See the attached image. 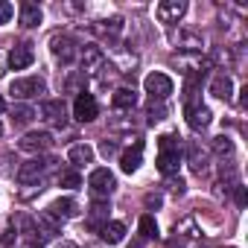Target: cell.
<instances>
[{
  "label": "cell",
  "instance_id": "6da1fadb",
  "mask_svg": "<svg viewBox=\"0 0 248 248\" xmlns=\"http://www.w3.org/2000/svg\"><path fill=\"white\" fill-rule=\"evenodd\" d=\"M9 93L12 99H32V96H41L47 93V82L41 76H27V79H15L9 85Z\"/></svg>",
  "mask_w": 248,
  "mask_h": 248
},
{
  "label": "cell",
  "instance_id": "3957f363",
  "mask_svg": "<svg viewBox=\"0 0 248 248\" xmlns=\"http://www.w3.org/2000/svg\"><path fill=\"white\" fill-rule=\"evenodd\" d=\"M88 187H91V193H93V199H108V196L114 193V187H117V181H114V175H111V170H105V167H99V170H93V172H91V178H88Z\"/></svg>",
  "mask_w": 248,
  "mask_h": 248
},
{
  "label": "cell",
  "instance_id": "836d02e7",
  "mask_svg": "<svg viewBox=\"0 0 248 248\" xmlns=\"http://www.w3.org/2000/svg\"><path fill=\"white\" fill-rule=\"evenodd\" d=\"M245 202H248V196H245V187H236V204H239V207H245Z\"/></svg>",
  "mask_w": 248,
  "mask_h": 248
},
{
  "label": "cell",
  "instance_id": "f546056e",
  "mask_svg": "<svg viewBox=\"0 0 248 248\" xmlns=\"http://www.w3.org/2000/svg\"><path fill=\"white\" fill-rule=\"evenodd\" d=\"M15 15V6L9 0H0V24H9V18Z\"/></svg>",
  "mask_w": 248,
  "mask_h": 248
},
{
  "label": "cell",
  "instance_id": "7c38bea8",
  "mask_svg": "<svg viewBox=\"0 0 248 248\" xmlns=\"http://www.w3.org/2000/svg\"><path fill=\"white\" fill-rule=\"evenodd\" d=\"M140 164H143V140H135V149L120 155V170L132 175V172H138Z\"/></svg>",
  "mask_w": 248,
  "mask_h": 248
},
{
  "label": "cell",
  "instance_id": "d6a6232c",
  "mask_svg": "<svg viewBox=\"0 0 248 248\" xmlns=\"http://www.w3.org/2000/svg\"><path fill=\"white\" fill-rule=\"evenodd\" d=\"M170 190H172L175 196H181V193H184V181H181V178H172V181H170Z\"/></svg>",
  "mask_w": 248,
  "mask_h": 248
},
{
  "label": "cell",
  "instance_id": "603a6c76",
  "mask_svg": "<svg viewBox=\"0 0 248 248\" xmlns=\"http://www.w3.org/2000/svg\"><path fill=\"white\" fill-rule=\"evenodd\" d=\"M172 41H175V44H181L184 50H202V38H199L196 32H175V35H172Z\"/></svg>",
  "mask_w": 248,
  "mask_h": 248
},
{
  "label": "cell",
  "instance_id": "ffe728a7",
  "mask_svg": "<svg viewBox=\"0 0 248 248\" xmlns=\"http://www.w3.org/2000/svg\"><path fill=\"white\" fill-rule=\"evenodd\" d=\"M99 236L108 245H117V242H123V236H126V225H123V222H105L99 228Z\"/></svg>",
  "mask_w": 248,
  "mask_h": 248
},
{
  "label": "cell",
  "instance_id": "d590c367",
  "mask_svg": "<svg viewBox=\"0 0 248 248\" xmlns=\"http://www.w3.org/2000/svg\"><path fill=\"white\" fill-rule=\"evenodd\" d=\"M239 93H242V96H239V105H242V108H245V105H248V88H242V91H239Z\"/></svg>",
  "mask_w": 248,
  "mask_h": 248
},
{
  "label": "cell",
  "instance_id": "7402d4cb",
  "mask_svg": "<svg viewBox=\"0 0 248 248\" xmlns=\"http://www.w3.org/2000/svg\"><path fill=\"white\" fill-rule=\"evenodd\" d=\"M41 18H44V15H41V9H38L35 3H21V27H27V30H30V27H38Z\"/></svg>",
  "mask_w": 248,
  "mask_h": 248
},
{
  "label": "cell",
  "instance_id": "f35d334b",
  "mask_svg": "<svg viewBox=\"0 0 248 248\" xmlns=\"http://www.w3.org/2000/svg\"><path fill=\"white\" fill-rule=\"evenodd\" d=\"M6 111V102H3V96H0V114H3Z\"/></svg>",
  "mask_w": 248,
  "mask_h": 248
},
{
  "label": "cell",
  "instance_id": "4316f807",
  "mask_svg": "<svg viewBox=\"0 0 248 248\" xmlns=\"http://www.w3.org/2000/svg\"><path fill=\"white\" fill-rule=\"evenodd\" d=\"M59 184L67 187V190H76V187H82V178H79L76 170H64V172H59Z\"/></svg>",
  "mask_w": 248,
  "mask_h": 248
},
{
  "label": "cell",
  "instance_id": "e575fe53",
  "mask_svg": "<svg viewBox=\"0 0 248 248\" xmlns=\"http://www.w3.org/2000/svg\"><path fill=\"white\" fill-rule=\"evenodd\" d=\"M146 207H161V196H146Z\"/></svg>",
  "mask_w": 248,
  "mask_h": 248
},
{
  "label": "cell",
  "instance_id": "1f68e13d",
  "mask_svg": "<svg viewBox=\"0 0 248 248\" xmlns=\"http://www.w3.org/2000/svg\"><path fill=\"white\" fill-rule=\"evenodd\" d=\"M99 152H102L105 158H111V155L117 152V140H102V143H99Z\"/></svg>",
  "mask_w": 248,
  "mask_h": 248
},
{
  "label": "cell",
  "instance_id": "30bf717a",
  "mask_svg": "<svg viewBox=\"0 0 248 248\" xmlns=\"http://www.w3.org/2000/svg\"><path fill=\"white\" fill-rule=\"evenodd\" d=\"M32 59H35V50H32L30 41H24V44H18V47L6 56V64H9L12 70H24V67L32 64Z\"/></svg>",
  "mask_w": 248,
  "mask_h": 248
},
{
  "label": "cell",
  "instance_id": "4dcf8cb0",
  "mask_svg": "<svg viewBox=\"0 0 248 248\" xmlns=\"http://www.w3.org/2000/svg\"><path fill=\"white\" fill-rule=\"evenodd\" d=\"M164 108L161 105H149V111H146V117H149V123H158V120H164Z\"/></svg>",
  "mask_w": 248,
  "mask_h": 248
},
{
  "label": "cell",
  "instance_id": "44dd1931",
  "mask_svg": "<svg viewBox=\"0 0 248 248\" xmlns=\"http://www.w3.org/2000/svg\"><path fill=\"white\" fill-rule=\"evenodd\" d=\"M32 117H35V111L30 108V105H24V102H18V105H12V111H9V120H12V126H30L32 123Z\"/></svg>",
  "mask_w": 248,
  "mask_h": 248
},
{
  "label": "cell",
  "instance_id": "9c48e42d",
  "mask_svg": "<svg viewBox=\"0 0 248 248\" xmlns=\"http://www.w3.org/2000/svg\"><path fill=\"white\" fill-rule=\"evenodd\" d=\"M53 146V135L50 132H30L18 140V149L21 152H47Z\"/></svg>",
  "mask_w": 248,
  "mask_h": 248
},
{
  "label": "cell",
  "instance_id": "52a82bcc",
  "mask_svg": "<svg viewBox=\"0 0 248 248\" xmlns=\"http://www.w3.org/2000/svg\"><path fill=\"white\" fill-rule=\"evenodd\" d=\"M50 53L62 62V64H70L76 59V41L70 35H53L50 38Z\"/></svg>",
  "mask_w": 248,
  "mask_h": 248
},
{
  "label": "cell",
  "instance_id": "8d00e7d4",
  "mask_svg": "<svg viewBox=\"0 0 248 248\" xmlns=\"http://www.w3.org/2000/svg\"><path fill=\"white\" fill-rule=\"evenodd\" d=\"M3 62H6V53H0V73H3Z\"/></svg>",
  "mask_w": 248,
  "mask_h": 248
},
{
  "label": "cell",
  "instance_id": "cb8c5ba5",
  "mask_svg": "<svg viewBox=\"0 0 248 248\" xmlns=\"http://www.w3.org/2000/svg\"><path fill=\"white\" fill-rule=\"evenodd\" d=\"M213 152H216L219 158H231V155H233V140H231V138H225V135L213 138Z\"/></svg>",
  "mask_w": 248,
  "mask_h": 248
},
{
  "label": "cell",
  "instance_id": "ba28073f",
  "mask_svg": "<svg viewBox=\"0 0 248 248\" xmlns=\"http://www.w3.org/2000/svg\"><path fill=\"white\" fill-rule=\"evenodd\" d=\"M184 12H187L184 0H164V3H158V9H155L161 24H178L184 18Z\"/></svg>",
  "mask_w": 248,
  "mask_h": 248
},
{
  "label": "cell",
  "instance_id": "8fae6325",
  "mask_svg": "<svg viewBox=\"0 0 248 248\" xmlns=\"http://www.w3.org/2000/svg\"><path fill=\"white\" fill-rule=\"evenodd\" d=\"M41 114H44V120L53 123V126H64V123H67V105H64V99H44Z\"/></svg>",
  "mask_w": 248,
  "mask_h": 248
},
{
  "label": "cell",
  "instance_id": "e0dca14e",
  "mask_svg": "<svg viewBox=\"0 0 248 248\" xmlns=\"http://www.w3.org/2000/svg\"><path fill=\"white\" fill-rule=\"evenodd\" d=\"M210 93L216 96V99H231L233 96V82H231V76H225V73H216L213 76V82H210Z\"/></svg>",
  "mask_w": 248,
  "mask_h": 248
},
{
  "label": "cell",
  "instance_id": "8992f818",
  "mask_svg": "<svg viewBox=\"0 0 248 248\" xmlns=\"http://www.w3.org/2000/svg\"><path fill=\"white\" fill-rule=\"evenodd\" d=\"M73 117L79 123H91V120L99 117V105H96L93 93H85V91L76 93V99H73Z\"/></svg>",
  "mask_w": 248,
  "mask_h": 248
},
{
  "label": "cell",
  "instance_id": "484cf974",
  "mask_svg": "<svg viewBox=\"0 0 248 248\" xmlns=\"http://www.w3.org/2000/svg\"><path fill=\"white\" fill-rule=\"evenodd\" d=\"M91 219H93V222H91L93 228H96L99 219L108 222V202H105V199H93V204H91Z\"/></svg>",
  "mask_w": 248,
  "mask_h": 248
},
{
  "label": "cell",
  "instance_id": "5b68a950",
  "mask_svg": "<svg viewBox=\"0 0 248 248\" xmlns=\"http://www.w3.org/2000/svg\"><path fill=\"white\" fill-rule=\"evenodd\" d=\"M143 88H146V93L152 96V102H155V99L164 102V99L172 93V79H170L167 73H149V76L143 79Z\"/></svg>",
  "mask_w": 248,
  "mask_h": 248
},
{
  "label": "cell",
  "instance_id": "f1b7e54d",
  "mask_svg": "<svg viewBox=\"0 0 248 248\" xmlns=\"http://www.w3.org/2000/svg\"><path fill=\"white\" fill-rule=\"evenodd\" d=\"M158 146H161V152L181 149V138H175V135H161V138H158Z\"/></svg>",
  "mask_w": 248,
  "mask_h": 248
},
{
  "label": "cell",
  "instance_id": "277c9868",
  "mask_svg": "<svg viewBox=\"0 0 248 248\" xmlns=\"http://www.w3.org/2000/svg\"><path fill=\"white\" fill-rule=\"evenodd\" d=\"M184 117H187V126H190V129H196V132L207 129V126H210V120H213L210 108H207V105H202V102H196V99H190V102L184 105Z\"/></svg>",
  "mask_w": 248,
  "mask_h": 248
},
{
  "label": "cell",
  "instance_id": "60d3db41",
  "mask_svg": "<svg viewBox=\"0 0 248 248\" xmlns=\"http://www.w3.org/2000/svg\"><path fill=\"white\" fill-rule=\"evenodd\" d=\"M228 248H231V245H228Z\"/></svg>",
  "mask_w": 248,
  "mask_h": 248
},
{
  "label": "cell",
  "instance_id": "5bb4252c",
  "mask_svg": "<svg viewBox=\"0 0 248 248\" xmlns=\"http://www.w3.org/2000/svg\"><path fill=\"white\" fill-rule=\"evenodd\" d=\"M187 164H190V170H193L196 175H202V172L207 170V155H204V149H202L196 140L187 143Z\"/></svg>",
  "mask_w": 248,
  "mask_h": 248
},
{
  "label": "cell",
  "instance_id": "ac0fdd59",
  "mask_svg": "<svg viewBox=\"0 0 248 248\" xmlns=\"http://www.w3.org/2000/svg\"><path fill=\"white\" fill-rule=\"evenodd\" d=\"M111 102H114V108H120V111H132V108L138 105V93H135V88H117L114 96H111Z\"/></svg>",
  "mask_w": 248,
  "mask_h": 248
},
{
  "label": "cell",
  "instance_id": "4fadbf2b",
  "mask_svg": "<svg viewBox=\"0 0 248 248\" xmlns=\"http://www.w3.org/2000/svg\"><path fill=\"white\" fill-rule=\"evenodd\" d=\"M105 56L96 44H85L82 47V73H96V67H102Z\"/></svg>",
  "mask_w": 248,
  "mask_h": 248
},
{
  "label": "cell",
  "instance_id": "7a4b0ae2",
  "mask_svg": "<svg viewBox=\"0 0 248 248\" xmlns=\"http://www.w3.org/2000/svg\"><path fill=\"white\" fill-rule=\"evenodd\" d=\"M53 164L56 161H50V158H32V161H27V164L18 167V181L21 184H38Z\"/></svg>",
  "mask_w": 248,
  "mask_h": 248
},
{
  "label": "cell",
  "instance_id": "2e32d148",
  "mask_svg": "<svg viewBox=\"0 0 248 248\" xmlns=\"http://www.w3.org/2000/svg\"><path fill=\"white\" fill-rule=\"evenodd\" d=\"M47 213H50L53 219H73V216L79 213V204H76L73 199H56Z\"/></svg>",
  "mask_w": 248,
  "mask_h": 248
},
{
  "label": "cell",
  "instance_id": "d6986e66",
  "mask_svg": "<svg viewBox=\"0 0 248 248\" xmlns=\"http://www.w3.org/2000/svg\"><path fill=\"white\" fill-rule=\"evenodd\" d=\"M67 158H70V164L79 170V167H88V164L93 161V149H91L88 143H76V146H70Z\"/></svg>",
  "mask_w": 248,
  "mask_h": 248
},
{
  "label": "cell",
  "instance_id": "d4e9b609",
  "mask_svg": "<svg viewBox=\"0 0 248 248\" xmlns=\"http://www.w3.org/2000/svg\"><path fill=\"white\" fill-rule=\"evenodd\" d=\"M140 239H158V222H155V216H140Z\"/></svg>",
  "mask_w": 248,
  "mask_h": 248
},
{
  "label": "cell",
  "instance_id": "9a60e30c",
  "mask_svg": "<svg viewBox=\"0 0 248 248\" xmlns=\"http://www.w3.org/2000/svg\"><path fill=\"white\" fill-rule=\"evenodd\" d=\"M178 167H181V149H170V152L158 155V172L161 175H175Z\"/></svg>",
  "mask_w": 248,
  "mask_h": 248
},
{
  "label": "cell",
  "instance_id": "ab89813d",
  "mask_svg": "<svg viewBox=\"0 0 248 248\" xmlns=\"http://www.w3.org/2000/svg\"><path fill=\"white\" fill-rule=\"evenodd\" d=\"M0 135H3V126H0Z\"/></svg>",
  "mask_w": 248,
  "mask_h": 248
},
{
  "label": "cell",
  "instance_id": "83f0119b",
  "mask_svg": "<svg viewBox=\"0 0 248 248\" xmlns=\"http://www.w3.org/2000/svg\"><path fill=\"white\" fill-rule=\"evenodd\" d=\"M102 27H96V32H105V35H117L123 30V18H111V21H99Z\"/></svg>",
  "mask_w": 248,
  "mask_h": 248
},
{
  "label": "cell",
  "instance_id": "74e56055",
  "mask_svg": "<svg viewBox=\"0 0 248 248\" xmlns=\"http://www.w3.org/2000/svg\"><path fill=\"white\" fill-rule=\"evenodd\" d=\"M129 248H143V242H140V239H135V242H132Z\"/></svg>",
  "mask_w": 248,
  "mask_h": 248
}]
</instances>
